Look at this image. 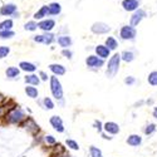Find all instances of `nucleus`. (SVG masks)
I'll use <instances>...</instances> for the list:
<instances>
[{
    "instance_id": "f257e3e1",
    "label": "nucleus",
    "mask_w": 157,
    "mask_h": 157,
    "mask_svg": "<svg viewBox=\"0 0 157 157\" xmlns=\"http://www.w3.org/2000/svg\"><path fill=\"white\" fill-rule=\"evenodd\" d=\"M25 118H27V117H25V112L19 106L13 104V106L9 108L4 120L9 124H20Z\"/></svg>"
},
{
    "instance_id": "f03ea898",
    "label": "nucleus",
    "mask_w": 157,
    "mask_h": 157,
    "mask_svg": "<svg viewBox=\"0 0 157 157\" xmlns=\"http://www.w3.org/2000/svg\"><path fill=\"white\" fill-rule=\"evenodd\" d=\"M49 82H50V92L53 94V97L58 101H62L63 99V87H62L60 81L57 78V75H52Z\"/></svg>"
},
{
    "instance_id": "7ed1b4c3",
    "label": "nucleus",
    "mask_w": 157,
    "mask_h": 157,
    "mask_svg": "<svg viewBox=\"0 0 157 157\" xmlns=\"http://www.w3.org/2000/svg\"><path fill=\"white\" fill-rule=\"evenodd\" d=\"M120 63H121V54H114L113 57H111L108 65H107V77L108 78H113L120 69Z\"/></svg>"
},
{
    "instance_id": "20e7f679",
    "label": "nucleus",
    "mask_w": 157,
    "mask_h": 157,
    "mask_svg": "<svg viewBox=\"0 0 157 157\" xmlns=\"http://www.w3.org/2000/svg\"><path fill=\"white\" fill-rule=\"evenodd\" d=\"M20 126L24 127V129H27L30 135H36L39 131H40V128H39V124H38L33 118H30V117L25 118V120L20 123Z\"/></svg>"
},
{
    "instance_id": "39448f33",
    "label": "nucleus",
    "mask_w": 157,
    "mask_h": 157,
    "mask_svg": "<svg viewBox=\"0 0 157 157\" xmlns=\"http://www.w3.org/2000/svg\"><path fill=\"white\" fill-rule=\"evenodd\" d=\"M18 11V6L14 3H6L0 6V15L2 17H11Z\"/></svg>"
},
{
    "instance_id": "423d86ee",
    "label": "nucleus",
    "mask_w": 157,
    "mask_h": 157,
    "mask_svg": "<svg viewBox=\"0 0 157 157\" xmlns=\"http://www.w3.org/2000/svg\"><path fill=\"white\" fill-rule=\"evenodd\" d=\"M33 40L36 42V43H40V44H52L56 38H54V34H52L50 32H45L44 34H39V35H34Z\"/></svg>"
},
{
    "instance_id": "0eeeda50",
    "label": "nucleus",
    "mask_w": 157,
    "mask_h": 157,
    "mask_svg": "<svg viewBox=\"0 0 157 157\" xmlns=\"http://www.w3.org/2000/svg\"><path fill=\"white\" fill-rule=\"evenodd\" d=\"M90 29H92V32L94 34H106V33H108L111 30V27L108 24H106V23L98 21V23H94Z\"/></svg>"
},
{
    "instance_id": "6e6552de",
    "label": "nucleus",
    "mask_w": 157,
    "mask_h": 157,
    "mask_svg": "<svg viewBox=\"0 0 157 157\" xmlns=\"http://www.w3.org/2000/svg\"><path fill=\"white\" fill-rule=\"evenodd\" d=\"M120 35H121L122 39H124V40H131V39H133L136 36V29L133 27H128V25H126V27H122Z\"/></svg>"
},
{
    "instance_id": "1a4fd4ad",
    "label": "nucleus",
    "mask_w": 157,
    "mask_h": 157,
    "mask_svg": "<svg viewBox=\"0 0 157 157\" xmlns=\"http://www.w3.org/2000/svg\"><path fill=\"white\" fill-rule=\"evenodd\" d=\"M49 123L52 124V127H53L57 132L62 133L64 132V126H63V121L59 116H52L49 118Z\"/></svg>"
},
{
    "instance_id": "9d476101",
    "label": "nucleus",
    "mask_w": 157,
    "mask_h": 157,
    "mask_svg": "<svg viewBox=\"0 0 157 157\" xmlns=\"http://www.w3.org/2000/svg\"><path fill=\"white\" fill-rule=\"evenodd\" d=\"M56 27V21L53 19H43L38 23V28L42 29L43 32H50Z\"/></svg>"
},
{
    "instance_id": "9b49d317",
    "label": "nucleus",
    "mask_w": 157,
    "mask_h": 157,
    "mask_svg": "<svg viewBox=\"0 0 157 157\" xmlns=\"http://www.w3.org/2000/svg\"><path fill=\"white\" fill-rule=\"evenodd\" d=\"M146 17V11L142 10V9H138L135 11V14L131 17V27H136L141 23V20Z\"/></svg>"
},
{
    "instance_id": "f8f14e48",
    "label": "nucleus",
    "mask_w": 157,
    "mask_h": 157,
    "mask_svg": "<svg viewBox=\"0 0 157 157\" xmlns=\"http://www.w3.org/2000/svg\"><path fill=\"white\" fill-rule=\"evenodd\" d=\"M86 63H87L88 67H90V68H101L103 65V59L98 58L97 56H89L86 59Z\"/></svg>"
},
{
    "instance_id": "ddd939ff",
    "label": "nucleus",
    "mask_w": 157,
    "mask_h": 157,
    "mask_svg": "<svg viewBox=\"0 0 157 157\" xmlns=\"http://www.w3.org/2000/svg\"><path fill=\"white\" fill-rule=\"evenodd\" d=\"M19 69L23 71V72H27V73H34L36 71V65L32 62H20L19 63Z\"/></svg>"
},
{
    "instance_id": "4468645a",
    "label": "nucleus",
    "mask_w": 157,
    "mask_h": 157,
    "mask_svg": "<svg viewBox=\"0 0 157 157\" xmlns=\"http://www.w3.org/2000/svg\"><path fill=\"white\" fill-rule=\"evenodd\" d=\"M138 0H123L122 2V6L124 10L127 11H133L138 9Z\"/></svg>"
},
{
    "instance_id": "2eb2a0df",
    "label": "nucleus",
    "mask_w": 157,
    "mask_h": 157,
    "mask_svg": "<svg viewBox=\"0 0 157 157\" xmlns=\"http://www.w3.org/2000/svg\"><path fill=\"white\" fill-rule=\"evenodd\" d=\"M5 75L8 79H17L20 75V69L18 67H8L5 71Z\"/></svg>"
},
{
    "instance_id": "dca6fc26",
    "label": "nucleus",
    "mask_w": 157,
    "mask_h": 157,
    "mask_svg": "<svg viewBox=\"0 0 157 157\" xmlns=\"http://www.w3.org/2000/svg\"><path fill=\"white\" fill-rule=\"evenodd\" d=\"M24 81H25V83H27L28 86H34V87L40 83V79H39V77H38L36 74H34V73L27 74V75H25V78H24Z\"/></svg>"
},
{
    "instance_id": "f3484780",
    "label": "nucleus",
    "mask_w": 157,
    "mask_h": 157,
    "mask_svg": "<svg viewBox=\"0 0 157 157\" xmlns=\"http://www.w3.org/2000/svg\"><path fill=\"white\" fill-rule=\"evenodd\" d=\"M49 69L54 75H64L65 74V67L62 64H50Z\"/></svg>"
},
{
    "instance_id": "a211bd4d",
    "label": "nucleus",
    "mask_w": 157,
    "mask_h": 157,
    "mask_svg": "<svg viewBox=\"0 0 157 157\" xmlns=\"http://www.w3.org/2000/svg\"><path fill=\"white\" fill-rule=\"evenodd\" d=\"M62 11V6L59 3H50L48 5V15H58Z\"/></svg>"
},
{
    "instance_id": "6ab92c4d",
    "label": "nucleus",
    "mask_w": 157,
    "mask_h": 157,
    "mask_svg": "<svg viewBox=\"0 0 157 157\" xmlns=\"http://www.w3.org/2000/svg\"><path fill=\"white\" fill-rule=\"evenodd\" d=\"M104 131L108 133H112V135H117L120 132V126L114 122H107L104 124Z\"/></svg>"
},
{
    "instance_id": "aec40b11",
    "label": "nucleus",
    "mask_w": 157,
    "mask_h": 157,
    "mask_svg": "<svg viewBox=\"0 0 157 157\" xmlns=\"http://www.w3.org/2000/svg\"><path fill=\"white\" fill-rule=\"evenodd\" d=\"M109 52H111V50H109L106 45H98V47H96V53H97V56H98L101 59L108 58Z\"/></svg>"
},
{
    "instance_id": "412c9836",
    "label": "nucleus",
    "mask_w": 157,
    "mask_h": 157,
    "mask_svg": "<svg viewBox=\"0 0 157 157\" xmlns=\"http://www.w3.org/2000/svg\"><path fill=\"white\" fill-rule=\"evenodd\" d=\"M45 17H48V5H43V6L33 15V18H34L35 20H43Z\"/></svg>"
},
{
    "instance_id": "4be33fe9",
    "label": "nucleus",
    "mask_w": 157,
    "mask_h": 157,
    "mask_svg": "<svg viewBox=\"0 0 157 157\" xmlns=\"http://www.w3.org/2000/svg\"><path fill=\"white\" fill-rule=\"evenodd\" d=\"M58 44H59L63 49H67L68 47L72 45V39H71V36H68V35H60V36L58 38Z\"/></svg>"
},
{
    "instance_id": "5701e85b",
    "label": "nucleus",
    "mask_w": 157,
    "mask_h": 157,
    "mask_svg": "<svg viewBox=\"0 0 157 157\" xmlns=\"http://www.w3.org/2000/svg\"><path fill=\"white\" fill-rule=\"evenodd\" d=\"M24 90H25V94H27L29 98L35 99V98H38V96H39L38 88H36V87H34V86H27Z\"/></svg>"
},
{
    "instance_id": "b1692460",
    "label": "nucleus",
    "mask_w": 157,
    "mask_h": 157,
    "mask_svg": "<svg viewBox=\"0 0 157 157\" xmlns=\"http://www.w3.org/2000/svg\"><path fill=\"white\" fill-rule=\"evenodd\" d=\"M141 142H142V138H141V136H138V135H131V136L127 138V143H128L129 146H133V147L141 145Z\"/></svg>"
},
{
    "instance_id": "393cba45",
    "label": "nucleus",
    "mask_w": 157,
    "mask_h": 157,
    "mask_svg": "<svg viewBox=\"0 0 157 157\" xmlns=\"http://www.w3.org/2000/svg\"><path fill=\"white\" fill-rule=\"evenodd\" d=\"M13 27H14L13 19H5L3 21H0V30H11Z\"/></svg>"
},
{
    "instance_id": "a878e982",
    "label": "nucleus",
    "mask_w": 157,
    "mask_h": 157,
    "mask_svg": "<svg viewBox=\"0 0 157 157\" xmlns=\"http://www.w3.org/2000/svg\"><path fill=\"white\" fill-rule=\"evenodd\" d=\"M10 107H11V106H10L8 102L0 104V121L5 118V116H6V113H8V111H9Z\"/></svg>"
},
{
    "instance_id": "bb28decb",
    "label": "nucleus",
    "mask_w": 157,
    "mask_h": 157,
    "mask_svg": "<svg viewBox=\"0 0 157 157\" xmlns=\"http://www.w3.org/2000/svg\"><path fill=\"white\" fill-rule=\"evenodd\" d=\"M15 36V33L13 30H0V39L2 40H8Z\"/></svg>"
},
{
    "instance_id": "cd10ccee",
    "label": "nucleus",
    "mask_w": 157,
    "mask_h": 157,
    "mask_svg": "<svg viewBox=\"0 0 157 157\" xmlns=\"http://www.w3.org/2000/svg\"><path fill=\"white\" fill-rule=\"evenodd\" d=\"M24 29L28 30V32H35L38 29V23L35 20H30V21H27L24 24Z\"/></svg>"
},
{
    "instance_id": "c85d7f7f",
    "label": "nucleus",
    "mask_w": 157,
    "mask_h": 157,
    "mask_svg": "<svg viewBox=\"0 0 157 157\" xmlns=\"http://www.w3.org/2000/svg\"><path fill=\"white\" fill-rule=\"evenodd\" d=\"M106 47H107L109 50L116 49V48H117V40H116L114 38H112V36H108L107 40H106Z\"/></svg>"
},
{
    "instance_id": "c756f323",
    "label": "nucleus",
    "mask_w": 157,
    "mask_h": 157,
    "mask_svg": "<svg viewBox=\"0 0 157 157\" xmlns=\"http://www.w3.org/2000/svg\"><path fill=\"white\" fill-rule=\"evenodd\" d=\"M10 53V47L8 45H0V59H4Z\"/></svg>"
},
{
    "instance_id": "7c9ffc66",
    "label": "nucleus",
    "mask_w": 157,
    "mask_h": 157,
    "mask_svg": "<svg viewBox=\"0 0 157 157\" xmlns=\"http://www.w3.org/2000/svg\"><path fill=\"white\" fill-rule=\"evenodd\" d=\"M121 59H123L124 62H132L135 59V56H133L132 52H127L126 50L121 54Z\"/></svg>"
},
{
    "instance_id": "2f4dec72",
    "label": "nucleus",
    "mask_w": 157,
    "mask_h": 157,
    "mask_svg": "<svg viewBox=\"0 0 157 157\" xmlns=\"http://www.w3.org/2000/svg\"><path fill=\"white\" fill-rule=\"evenodd\" d=\"M89 152H90V157H103L102 156V151L94 146H90L89 147Z\"/></svg>"
},
{
    "instance_id": "473e14b6",
    "label": "nucleus",
    "mask_w": 157,
    "mask_h": 157,
    "mask_svg": "<svg viewBox=\"0 0 157 157\" xmlns=\"http://www.w3.org/2000/svg\"><path fill=\"white\" fill-rule=\"evenodd\" d=\"M147 81H148V83H150L151 86H157V72H156V71L150 73Z\"/></svg>"
},
{
    "instance_id": "72a5a7b5",
    "label": "nucleus",
    "mask_w": 157,
    "mask_h": 157,
    "mask_svg": "<svg viewBox=\"0 0 157 157\" xmlns=\"http://www.w3.org/2000/svg\"><path fill=\"white\" fill-rule=\"evenodd\" d=\"M43 104H44V108L45 109H53L54 108V102L52 101L49 97H45L43 99Z\"/></svg>"
},
{
    "instance_id": "f704fd0d",
    "label": "nucleus",
    "mask_w": 157,
    "mask_h": 157,
    "mask_svg": "<svg viewBox=\"0 0 157 157\" xmlns=\"http://www.w3.org/2000/svg\"><path fill=\"white\" fill-rule=\"evenodd\" d=\"M67 146L69 147V148H72V150H74V151H77V150H79V146H78V143L75 142V141H73V140H67Z\"/></svg>"
},
{
    "instance_id": "c9c22d12",
    "label": "nucleus",
    "mask_w": 157,
    "mask_h": 157,
    "mask_svg": "<svg viewBox=\"0 0 157 157\" xmlns=\"http://www.w3.org/2000/svg\"><path fill=\"white\" fill-rule=\"evenodd\" d=\"M44 141H45L47 145H49V146H53V145H56V143H57V140H56L53 136H50V135L45 136V137H44Z\"/></svg>"
},
{
    "instance_id": "e433bc0d",
    "label": "nucleus",
    "mask_w": 157,
    "mask_h": 157,
    "mask_svg": "<svg viewBox=\"0 0 157 157\" xmlns=\"http://www.w3.org/2000/svg\"><path fill=\"white\" fill-rule=\"evenodd\" d=\"M155 131H156V126H155L153 123H151V124H148L147 128L145 129V133H146V135H151V133L155 132Z\"/></svg>"
},
{
    "instance_id": "4c0bfd02",
    "label": "nucleus",
    "mask_w": 157,
    "mask_h": 157,
    "mask_svg": "<svg viewBox=\"0 0 157 157\" xmlns=\"http://www.w3.org/2000/svg\"><path fill=\"white\" fill-rule=\"evenodd\" d=\"M62 54H63L64 57H67L68 59H71V58H72V56H73V53H72V52H71L69 49H63V50H62Z\"/></svg>"
},
{
    "instance_id": "58836bf2",
    "label": "nucleus",
    "mask_w": 157,
    "mask_h": 157,
    "mask_svg": "<svg viewBox=\"0 0 157 157\" xmlns=\"http://www.w3.org/2000/svg\"><path fill=\"white\" fill-rule=\"evenodd\" d=\"M39 79L40 81H48V74L45 72H39Z\"/></svg>"
},
{
    "instance_id": "ea45409f",
    "label": "nucleus",
    "mask_w": 157,
    "mask_h": 157,
    "mask_svg": "<svg viewBox=\"0 0 157 157\" xmlns=\"http://www.w3.org/2000/svg\"><path fill=\"white\" fill-rule=\"evenodd\" d=\"M124 83L126 84H133L135 83V78L133 77H127L124 79Z\"/></svg>"
},
{
    "instance_id": "a19ab883",
    "label": "nucleus",
    "mask_w": 157,
    "mask_h": 157,
    "mask_svg": "<svg viewBox=\"0 0 157 157\" xmlns=\"http://www.w3.org/2000/svg\"><path fill=\"white\" fill-rule=\"evenodd\" d=\"M94 127L98 129V132H101V131H102V123H101L99 121H96V122H94Z\"/></svg>"
},
{
    "instance_id": "79ce46f5",
    "label": "nucleus",
    "mask_w": 157,
    "mask_h": 157,
    "mask_svg": "<svg viewBox=\"0 0 157 157\" xmlns=\"http://www.w3.org/2000/svg\"><path fill=\"white\" fill-rule=\"evenodd\" d=\"M5 102H6V97H5L4 94L0 93V104H3V103H5Z\"/></svg>"
},
{
    "instance_id": "37998d69",
    "label": "nucleus",
    "mask_w": 157,
    "mask_h": 157,
    "mask_svg": "<svg viewBox=\"0 0 157 157\" xmlns=\"http://www.w3.org/2000/svg\"><path fill=\"white\" fill-rule=\"evenodd\" d=\"M153 117L157 118V107H155V109H153Z\"/></svg>"
},
{
    "instance_id": "c03bdc74",
    "label": "nucleus",
    "mask_w": 157,
    "mask_h": 157,
    "mask_svg": "<svg viewBox=\"0 0 157 157\" xmlns=\"http://www.w3.org/2000/svg\"><path fill=\"white\" fill-rule=\"evenodd\" d=\"M56 157H72L69 155H59V156H56Z\"/></svg>"
}]
</instances>
